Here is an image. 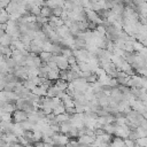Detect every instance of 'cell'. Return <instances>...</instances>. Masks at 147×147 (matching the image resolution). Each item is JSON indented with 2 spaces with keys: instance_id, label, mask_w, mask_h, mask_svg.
Returning a JSON list of instances; mask_svg holds the SVG:
<instances>
[{
  "instance_id": "cell-1",
  "label": "cell",
  "mask_w": 147,
  "mask_h": 147,
  "mask_svg": "<svg viewBox=\"0 0 147 147\" xmlns=\"http://www.w3.org/2000/svg\"><path fill=\"white\" fill-rule=\"evenodd\" d=\"M70 142V138L61 132H55L52 136V144L54 146H65Z\"/></svg>"
},
{
  "instance_id": "cell-2",
  "label": "cell",
  "mask_w": 147,
  "mask_h": 147,
  "mask_svg": "<svg viewBox=\"0 0 147 147\" xmlns=\"http://www.w3.org/2000/svg\"><path fill=\"white\" fill-rule=\"evenodd\" d=\"M28 117H29V114H26L25 111L20 110V109H16L15 111L11 113V122L15 124H20V123L26 121Z\"/></svg>"
},
{
  "instance_id": "cell-3",
  "label": "cell",
  "mask_w": 147,
  "mask_h": 147,
  "mask_svg": "<svg viewBox=\"0 0 147 147\" xmlns=\"http://www.w3.org/2000/svg\"><path fill=\"white\" fill-rule=\"evenodd\" d=\"M85 11H86L87 21H90V22H94V23H96L98 25H101V24H102L103 21L98 16V14H96L94 10H92V9H85Z\"/></svg>"
},
{
  "instance_id": "cell-4",
  "label": "cell",
  "mask_w": 147,
  "mask_h": 147,
  "mask_svg": "<svg viewBox=\"0 0 147 147\" xmlns=\"http://www.w3.org/2000/svg\"><path fill=\"white\" fill-rule=\"evenodd\" d=\"M31 92L34 93V94H37L38 96H47V88H46L44 85H41V86H36Z\"/></svg>"
},
{
  "instance_id": "cell-5",
  "label": "cell",
  "mask_w": 147,
  "mask_h": 147,
  "mask_svg": "<svg viewBox=\"0 0 147 147\" xmlns=\"http://www.w3.org/2000/svg\"><path fill=\"white\" fill-rule=\"evenodd\" d=\"M94 139L95 137H90L87 134H84V136H80L77 138L78 142H82V144H88V145H92L94 142Z\"/></svg>"
},
{
  "instance_id": "cell-6",
  "label": "cell",
  "mask_w": 147,
  "mask_h": 147,
  "mask_svg": "<svg viewBox=\"0 0 147 147\" xmlns=\"http://www.w3.org/2000/svg\"><path fill=\"white\" fill-rule=\"evenodd\" d=\"M61 91L55 86V84L53 85V86H51V87H48L47 88V96L48 98H57V95H59V93H60Z\"/></svg>"
},
{
  "instance_id": "cell-7",
  "label": "cell",
  "mask_w": 147,
  "mask_h": 147,
  "mask_svg": "<svg viewBox=\"0 0 147 147\" xmlns=\"http://www.w3.org/2000/svg\"><path fill=\"white\" fill-rule=\"evenodd\" d=\"M68 85H69V83L67 82V80H63V79H56L55 80V86L60 90V91H65L67 88H68Z\"/></svg>"
},
{
  "instance_id": "cell-8",
  "label": "cell",
  "mask_w": 147,
  "mask_h": 147,
  "mask_svg": "<svg viewBox=\"0 0 147 147\" xmlns=\"http://www.w3.org/2000/svg\"><path fill=\"white\" fill-rule=\"evenodd\" d=\"M38 56H39V59H40L41 63L46 64L47 62H49V61H51V57H52V53H49V52H41V53H40Z\"/></svg>"
},
{
  "instance_id": "cell-9",
  "label": "cell",
  "mask_w": 147,
  "mask_h": 147,
  "mask_svg": "<svg viewBox=\"0 0 147 147\" xmlns=\"http://www.w3.org/2000/svg\"><path fill=\"white\" fill-rule=\"evenodd\" d=\"M124 146V139L119 138V137H114L111 142H110V147H123Z\"/></svg>"
},
{
  "instance_id": "cell-10",
  "label": "cell",
  "mask_w": 147,
  "mask_h": 147,
  "mask_svg": "<svg viewBox=\"0 0 147 147\" xmlns=\"http://www.w3.org/2000/svg\"><path fill=\"white\" fill-rule=\"evenodd\" d=\"M40 15H42V16H45V17L48 18V17L53 16V9L49 8V7L42 6V7H40Z\"/></svg>"
},
{
  "instance_id": "cell-11",
  "label": "cell",
  "mask_w": 147,
  "mask_h": 147,
  "mask_svg": "<svg viewBox=\"0 0 147 147\" xmlns=\"http://www.w3.org/2000/svg\"><path fill=\"white\" fill-rule=\"evenodd\" d=\"M64 7L63 6H60V5H56L54 8H53V16L55 17H61L64 13Z\"/></svg>"
},
{
  "instance_id": "cell-12",
  "label": "cell",
  "mask_w": 147,
  "mask_h": 147,
  "mask_svg": "<svg viewBox=\"0 0 147 147\" xmlns=\"http://www.w3.org/2000/svg\"><path fill=\"white\" fill-rule=\"evenodd\" d=\"M74 55V49L71 48V47H63L62 48V56H64L65 59H68V57H70V56H72Z\"/></svg>"
},
{
  "instance_id": "cell-13",
  "label": "cell",
  "mask_w": 147,
  "mask_h": 147,
  "mask_svg": "<svg viewBox=\"0 0 147 147\" xmlns=\"http://www.w3.org/2000/svg\"><path fill=\"white\" fill-rule=\"evenodd\" d=\"M59 71L60 70H49L48 72V79L55 82L56 79H59Z\"/></svg>"
},
{
  "instance_id": "cell-14",
  "label": "cell",
  "mask_w": 147,
  "mask_h": 147,
  "mask_svg": "<svg viewBox=\"0 0 147 147\" xmlns=\"http://www.w3.org/2000/svg\"><path fill=\"white\" fill-rule=\"evenodd\" d=\"M56 121L61 124V123H63V122H67V121H70V117H69V115L68 114H60V115H57L56 116Z\"/></svg>"
},
{
  "instance_id": "cell-15",
  "label": "cell",
  "mask_w": 147,
  "mask_h": 147,
  "mask_svg": "<svg viewBox=\"0 0 147 147\" xmlns=\"http://www.w3.org/2000/svg\"><path fill=\"white\" fill-rule=\"evenodd\" d=\"M65 113V107L61 103L59 107H56L55 109H53V114L55 115V116H57V115H60V114H64Z\"/></svg>"
},
{
  "instance_id": "cell-16",
  "label": "cell",
  "mask_w": 147,
  "mask_h": 147,
  "mask_svg": "<svg viewBox=\"0 0 147 147\" xmlns=\"http://www.w3.org/2000/svg\"><path fill=\"white\" fill-rule=\"evenodd\" d=\"M36 22H38V23H40V24H47L48 23V18L47 17H45V16H42V15H38V16H36Z\"/></svg>"
},
{
  "instance_id": "cell-17",
  "label": "cell",
  "mask_w": 147,
  "mask_h": 147,
  "mask_svg": "<svg viewBox=\"0 0 147 147\" xmlns=\"http://www.w3.org/2000/svg\"><path fill=\"white\" fill-rule=\"evenodd\" d=\"M129 139H131V140H133V141H136L138 138H139V136H138V133H137V131H130L129 132V137H127Z\"/></svg>"
},
{
  "instance_id": "cell-18",
  "label": "cell",
  "mask_w": 147,
  "mask_h": 147,
  "mask_svg": "<svg viewBox=\"0 0 147 147\" xmlns=\"http://www.w3.org/2000/svg\"><path fill=\"white\" fill-rule=\"evenodd\" d=\"M124 145L126 147H134L136 146V141H133V140H131L129 138H125L124 139Z\"/></svg>"
},
{
  "instance_id": "cell-19",
  "label": "cell",
  "mask_w": 147,
  "mask_h": 147,
  "mask_svg": "<svg viewBox=\"0 0 147 147\" xmlns=\"http://www.w3.org/2000/svg\"><path fill=\"white\" fill-rule=\"evenodd\" d=\"M59 78L60 79H63V80H67V78H68L67 70H60L59 71Z\"/></svg>"
},
{
  "instance_id": "cell-20",
  "label": "cell",
  "mask_w": 147,
  "mask_h": 147,
  "mask_svg": "<svg viewBox=\"0 0 147 147\" xmlns=\"http://www.w3.org/2000/svg\"><path fill=\"white\" fill-rule=\"evenodd\" d=\"M33 147H44V141L42 140H38L33 144Z\"/></svg>"
},
{
  "instance_id": "cell-21",
  "label": "cell",
  "mask_w": 147,
  "mask_h": 147,
  "mask_svg": "<svg viewBox=\"0 0 147 147\" xmlns=\"http://www.w3.org/2000/svg\"><path fill=\"white\" fill-rule=\"evenodd\" d=\"M0 147H8V144L2 138H0Z\"/></svg>"
},
{
  "instance_id": "cell-22",
  "label": "cell",
  "mask_w": 147,
  "mask_h": 147,
  "mask_svg": "<svg viewBox=\"0 0 147 147\" xmlns=\"http://www.w3.org/2000/svg\"><path fill=\"white\" fill-rule=\"evenodd\" d=\"M77 147H94L93 145H88V144H82V142H78V146Z\"/></svg>"
},
{
  "instance_id": "cell-23",
  "label": "cell",
  "mask_w": 147,
  "mask_h": 147,
  "mask_svg": "<svg viewBox=\"0 0 147 147\" xmlns=\"http://www.w3.org/2000/svg\"><path fill=\"white\" fill-rule=\"evenodd\" d=\"M44 147H54L53 144H47V142H44Z\"/></svg>"
},
{
  "instance_id": "cell-24",
  "label": "cell",
  "mask_w": 147,
  "mask_h": 147,
  "mask_svg": "<svg viewBox=\"0 0 147 147\" xmlns=\"http://www.w3.org/2000/svg\"><path fill=\"white\" fill-rule=\"evenodd\" d=\"M5 34H6V31H5V30H1V29H0V38H1L2 36H5Z\"/></svg>"
},
{
  "instance_id": "cell-25",
  "label": "cell",
  "mask_w": 147,
  "mask_h": 147,
  "mask_svg": "<svg viewBox=\"0 0 147 147\" xmlns=\"http://www.w3.org/2000/svg\"><path fill=\"white\" fill-rule=\"evenodd\" d=\"M3 86H5V85H3V83L0 80V92H2V91H3Z\"/></svg>"
},
{
  "instance_id": "cell-26",
  "label": "cell",
  "mask_w": 147,
  "mask_h": 147,
  "mask_svg": "<svg viewBox=\"0 0 147 147\" xmlns=\"http://www.w3.org/2000/svg\"><path fill=\"white\" fill-rule=\"evenodd\" d=\"M145 68L147 69V59H146V61H145Z\"/></svg>"
},
{
  "instance_id": "cell-27",
  "label": "cell",
  "mask_w": 147,
  "mask_h": 147,
  "mask_svg": "<svg viewBox=\"0 0 147 147\" xmlns=\"http://www.w3.org/2000/svg\"><path fill=\"white\" fill-rule=\"evenodd\" d=\"M54 147H56V146H54Z\"/></svg>"
}]
</instances>
